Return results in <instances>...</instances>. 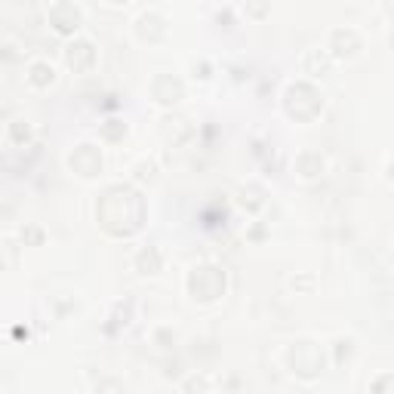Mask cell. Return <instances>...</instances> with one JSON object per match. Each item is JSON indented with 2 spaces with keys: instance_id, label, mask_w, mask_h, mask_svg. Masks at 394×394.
Wrapping results in <instances>:
<instances>
[{
  "instance_id": "obj_6",
  "label": "cell",
  "mask_w": 394,
  "mask_h": 394,
  "mask_svg": "<svg viewBox=\"0 0 394 394\" xmlns=\"http://www.w3.org/2000/svg\"><path fill=\"white\" fill-rule=\"evenodd\" d=\"M68 65L77 68V71L93 65V46L86 44V40H80V44H74V46L68 50Z\"/></svg>"
},
{
  "instance_id": "obj_9",
  "label": "cell",
  "mask_w": 394,
  "mask_h": 394,
  "mask_svg": "<svg viewBox=\"0 0 394 394\" xmlns=\"http://www.w3.org/2000/svg\"><path fill=\"white\" fill-rule=\"evenodd\" d=\"M120 133H124V124H120V126H105V136H108V139H117Z\"/></svg>"
},
{
  "instance_id": "obj_5",
  "label": "cell",
  "mask_w": 394,
  "mask_h": 394,
  "mask_svg": "<svg viewBox=\"0 0 394 394\" xmlns=\"http://www.w3.org/2000/svg\"><path fill=\"white\" fill-rule=\"evenodd\" d=\"M50 22L55 25V31H74L80 25V13L74 10L71 4H55L53 10H50Z\"/></svg>"
},
{
  "instance_id": "obj_3",
  "label": "cell",
  "mask_w": 394,
  "mask_h": 394,
  "mask_svg": "<svg viewBox=\"0 0 394 394\" xmlns=\"http://www.w3.org/2000/svg\"><path fill=\"white\" fill-rule=\"evenodd\" d=\"M289 364H293L296 373L302 376H315L320 367H324V357L315 348V342H296V348L289 351Z\"/></svg>"
},
{
  "instance_id": "obj_4",
  "label": "cell",
  "mask_w": 394,
  "mask_h": 394,
  "mask_svg": "<svg viewBox=\"0 0 394 394\" xmlns=\"http://www.w3.org/2000/svg\"><path fill=\"white\" fill-rule=\"evenodd\" d=\"M68 164H71V170H77L80 176H96L102 166V157L93 145H77L74 155L68 157Z\"/></svg>"
},
{
  "instance_id": "obj_8",
  "label": "cell",
  "mask_w": 394,
  "mask_h": 394,
  "mask_svg": "<svg viewBox=\"0 0 394 394\" xmlns=\"http://www.w3.org/2000/svg\"><path fill=\"white\" fill-rule=\"evenodd\" d=\"M139 268H142V275H155V271L160 268L157 253H155V250H145V253L139 256Z\"/></svg>"
},
{
  "instance_id": "obj_1",
  "label": "cell",
  "mask_w": 394,
  "mask_h": 394,
  "mask_svg": "<svg viewBox=\"0 0 394 394\" xmlns=\"http://www.w3.org/2000/svg\"><path fill=\"white\" fill-rule=\"evenodd\" d=\"M96 216H99L102 228H105L108 235L126 237V235H133V231L142 228L145 204H142L139 191L114 185V188H108L105 195H102L99 206H96Z\"/></svg>"
},
{
  "instance_id": "obj_7",
  "label": "cell",
  "mask_w": 394,
  "mask_h": 394,
  "mask_svg": "<svg viewBox=\"0 0 394 394\" xmlns=\"http://www.w3.org/2000/svg\"><path fill=\"white\" fill-rule=\"evenodd\" d=\"M31 80H34L37 86H44V84H53V68L46 65V62H37V65L31 68Z\"/></svg>"
},
{
  "instance_id": "obj_2",
  "label": "cell",
  "mask_w": 394,
  "mask_h": 394,
  "mask_svg": "<svg viewBox=\"0 0 394 394\" xmlns=\"http://www.w3.org/2000/svg\"><path fill=\"white\" fill-rule=\"evenodd\" d=\"M188 289L191 296L200 302H213L216 296H222L225 289V275L213 265H204V268H195V275L188 277Z\"/></svg>"
}]
</instances>
